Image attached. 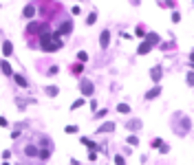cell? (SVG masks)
<instances>
[{"instance_id":"cell-13","label":"cell","mask_w":194,"mask_h":165,"mask_svg":"<svg viewBox=\"0 0 194 165\" xmlns=\"http://www.w3.org/2000/svg\"><path fill=\"white\" fill-rule=\"evenodd\" d=\"M126 128H128L130 132H137V130H141V121H139V119H128Z\"/></svg>"},{"instance_id":"cell-31","label":"cell","mask_w":194,"mask_h":165,"mask_svg":"<svg viewBox=\"0 0 194 165\" xmlns=\"http://www.w3.org/2000/svg\"><path fill=\"white\" fill-rule=\"evenodd\" d=\"M0 128H9V119L7 117H0Z\"/></svg>"},{"instance_id":"cell-9","label":"cell","mask_w":194,"mask_h":165,"mask_svg":"<svg viewBox=\"0 0 194 165\" xmlns=\"http://www.w3.org/2000/svg\"><path fill=\"white\" fill-rule=\"evenodd\" d=\"M152 49H155V46H152V44H148V42L143 40V42L139 44V49H137V55H148Z\"/></svg>"},{"instance_id":"cell-16","label":"cell","mask_w":194,"mask_h":165,"mask_svg":"<svg viewBox=\"0 0 194 165\" xmlns=\"http://www.w3.org/2000/svg\"><path fill=\"white\" fill-rule=\"evenodd\" d=\"M42 27H44L42 22H31V25L27 27V33H40V31H42Z\"/></svg>"},{"instance_id":"cell-24","label":"cell","mask_w":194,"mask_h":165,"mask_svg":"<svg viewBox=\"0 0 194 165\" xmlns=\"http://www.w3.org/2000/svg\"><path fill=\"white\" fill-rule=\"evenodd\" d=\"M77 62H88V53L86 51H77Z\"/></svg>"},{"instance_id":"cell-22","label":"cell","mask_w":194,"mask_h":165,"mask_svg":"<svg viewBox=\"0 0 194 165\" xmlns=\"http://www.w3.org/2000/svg\"><path fill=\"white\" fill-rule=\"evenodd\" d=\"M84 104H86V99H75V101L71 104V110H77V108H82Z\"/></svg>"},{"instance_id":"cell-38","label":"cell","mask_w":194,"mask_h":165,"mask_svg":"<svg viewBox=\"0 0 194 165\" xmlns=\"http://www.w3.org/2000/svg\"><path fill=\"white\" fill-rule=\"evenodd\" d=\"M9 158H11V152H9V150H7V152H2V161H9Z\"/></svg>"},{"instance_id":"cell-3","label":"cell","mask_w":194,"mask_h":165,"mask_svg":"<svg viewBox=\"0 0 194 165\" xmlns=\"http://www.w3.org/2000/svg\"><path fill=\"white\" fill-rule=\"evenodd\" d=\"M161 77H163V66H161V64L152 66V68H150V79H152L155 84H159V82H161Z\"/></svg>"},{"instance_id":"cell-27","label":"cell","mask_w":194,"mask_h":165,"mask_svg":"<svg viewBox=\"0 0 194 165\" xmlns=\"http://www.w3.org/2000/svg\"><path fill=\"white\" fill-rule=\"evenodd\" d=\"M185 84H187V86H192V84H194V73H192V70L185 75Z\"/></svg>"},{"instance_id":"cell-5","label":"cell","mask_w":194,"mask_h":165,"mask_svg":"<svg viewBox=\"0 0 194 165\" xmlns=\"http://www.w3.org/2000/svg\"><path fill=\"white\" fill-rule=\"evenodd\" d=\"M115 121H106V123H102L99 128H97V132L95 134H108V132H115Z\"/></svg>"},{"instance_id":"cell-23","label":"cell","mask_w":194,"mask_h":165,"mask_svg":"<svg viewBox=\"0 0 194 165\" xmlns=\"http://www.w3.org/2000/svg\"><path fill=\"white\" fill-rule=\"evenodd\" d=\"M58 70H60V66H58V64H53V66H48L46 75H48V77H53V75H58Z\"/></svg>"},{"instance_id":"cell-14","label":"cell","mask_w":194,"mask_h":165,"mask_svg":"<svg viewBox=\"0 0 194 165\" xmlns=\"http://www.w3.org/2000/svg\"><path fill=\"white\" fill-rule=\"evenodd\" d=\"M44 95L46 97H58L60 95V88L58 86H44Z\"/></svg>"},{"instance_id":"cell-15","label":"cell","mask_w":194,"mask_h":165,"mask_svg":"<svg viewBox=\"0 0 194 165\" xmlns=\"http://www.w3.org/2000/svg\"><path fill=\"white\" fill-rule=\"evenodd\" d=\"M143 38H146V42H148V44H152V46H157V44L161 42V38H159L157 33H146Z\"/></svg>"},{"instance_id":"cell-4","label":"cell","mask_w":194,"mask_h":165,"mask_svg":"<svg viewBox=\"0 0 194 165\" xmlns=\"http://www.w3.org/2000/svg\"><path fill=\"white\" fill-rule=\"evenodd\" d=\"M22 152H24V156H29V158H35V156H38V143H35V141H33V143H27Z\"/></svg>"},{"instance_id":"cell-33","label":"cell","mask_w":194,"mask_h":165,"mask_svg":"<svg viewBox=\"0 0 194 165\" xmlns=\"http://www.w3.org/2000/svg\"><path fill=\"white\" fill-rule=\"evenodd\" d=\"M135 35H137V38H143V35H146V29H143V27L135 29Z\"/></svg>"},{"instance_id":"cell-10","label":"cell","mask_w":194,"mask_h":165,"mask_svg":"<svg viewBox=\"0 0 194 165\" xmlns=\"http://www.w3.org/2000/svg\"><path fill=\"white\" fill-rule=\"evenodd\" d=\"M51 152H53V150H48V148H38V156H35V158L48 161V158H51Z\"/></svg>"},{"instance_id":"cell-11","label":"cell","mask_w":194,"mask_h":165,"mask_svg":"<svg viewBox=\"0 0 194 165\" xmlns=\"http://www.w3.org/2000/svg\"><path fill=\"white\" fill-rule=\"evenodd\" d=\"M11 77L16 79V84H18L20 88H27V86H29V82H27V77H24V75H20V73H13Z\"/></svg>"},{"instance_id":"cell-25","label":"cell","mask_w":194,"mask_h":165,"mask_svg":"<svg viewBox=\"0 0 194 165\" xmlns=\"http://www.w3.org/2000/svg\"><path fill=\"white\" fill-rule=\"evenodd\" d=\"M128 145H132V148H135V145H139V136L130 134V136H128Z\"/></svg>"},{"instance_id":"cell-17","label":"cell","mask_w":194,"mask_h":165,"mask_svg":"<svg viewBox=\"0 0 194 165\" xmlns=\"http://www.w3.org/2000/svg\"><path fill=\"white\" fill-rule=\"evenodd\" d=\"M11 53H13V44H11L9 40H5V42H2V55H5V57H9Z\"/></svg>"},{"instance_id":"cell-1","label":"cell","mask_w":194,"mask_h":165,"mask_svg":"<svg viewBox=\"0 0 194 165\" xmlns=\"http://www.w3.org/2000/svg\"><path fill=\"white\" fill-rule=\"evenodd\" d=\"M80 92H82L84 97H90L93 92H95V84H93L90 79H82V82H80Z\"/></svg>"},{"instance_id":"cell-7","label":"cell","mask_w":194,"mask_h":165,"mask_svg":"<svg viewBox=\"0 0 194 165\" xmlns=\"http://www.w3.org/2000/svg\"><path fill=\"white\" fill-rule=\"evenodd\" d=\"M58 31H60L62 35H68V33H73V22H71V20H62Z\"/></svg>"},{"instance_id":"cell-6","label":"cell","mask_w":194,"mask_h":165,"mask_svg":"<svg viewBox=\"0 0 194 165\" xmlns=\"http://www.w3.org/2000/svg\"><path fill=\"white\" fill-rule=\"evenodd\" d=\"M99 46H102V49H108V46H110V31L108 29H104L99 33Z\"/></svg>"},{"instance_id":"cell-19","label":"cell","mask_w":194,"mask_h":165,"mask_svg":"<svg viewBox=\"0 0 194 165\" xmlns=\"http://www.w3.org/2000/svg\"><path fill=\"white\" fill-rule=\"evenodd\" d=\"M117 112H121V114H130L132 110H130L128 104H117Z\"/></svg>"},{"instance_id":"cell-32","label":"cell","mask_w":194,"mask_h":165,"mask_svg":"<svg viewBox=\"0 0 194 165\" xmlns=\"http://www.w3.org/2000/svg\"><path fill=\"white\" fill-rule=\"evenodd\" d=\"M82 70H84V64H75V66H73V73H82Z\"/></svg>"},{"instance_id":"cell-12","label":"cell","mask_w":194,"mask_h":165,"mask_svg":"<svg viewBox=\"0 0 194 165\" xmlns=\"http://www.w3.org/2000/svg\"><path fill=\"white\" fill-rule=\"evenodd\" d=\"M0 70H2V73H5L7 77H11V75H13V68H11V64H9L7 60H2V62H0Z\"/></svg>"},{"instance_id":"cell-28","label":"cell","mask_w":194,"mask_h":165,"mask_svg":"<svg viewBox=\"0 0 194 165\" xmlns=\"http://www.w3.org/2000/svg\"><path fill=\"white\" fill-rule=\"evenodd\" d=\"M108 114V110L106 108H102V110H95V117H97V119H102V117H106Z\"/></svg>"},{"instance_id":"cell-29","label":"cell","mask_w":194,"mask_h":165,"mask_svg":"<svg viewBox=\"0 0 194 165\" xmlns=\"http://www.w3.org/2000/svg\"><path fill=\"white\" fill-rule=\"evenodd\" d=\"M159 152H161V154H168V152H170V145H168V143H161V145H159Z\"/></svg>"},{"instance_id":"cell-37","label":"cell","mask_w":194,"mask_h":165,"mask_svg":"<svg viewBox=\"0 0 194 165\" xmlns=\"http://www.w3.org/2000/svg\"><path fill=\"white\" fill-rule=\"evenodd\" d=\"M80 13H82L80 7H73V9H71V16H80Z\"/></svg>"},{"instance_id":"cell-30","label":"cell","mask_w":194,"mask_h":165,"mask_svg":"<svg viewBox=\"0 0 194 165\" xmlns=\"http://www.w3.org/2000/svg\"><path fill=\"white\" fill-rule=\"evenodd\" d=\"M88 161H97V148L95 150H88Z\"/></svg>"},{"instance_id":"cell-39","label":"cell","mask_w":194,"mask_h":165,"mask_svg":"<svg viewBox=\"0 0 194 165\" xmlns=\"http://www.w3.org/2000/svg\"><path fill=\"white\" fill-rule=\"evenodd\" d=\"M124 161H126V158L121 156V154H117V156H115V163H124Z\"/></svg>"},{"instance_id":"cell-26","label":"cell","mask_w":194,"mask_h":165,"mask_svg":"<svg viewBox=\"0 0 194 165\" xmlns=\"http://www.w3.org/2000/svg\"><path fill=\"white\" fill-rule=\"evenodd\" d=\"M64 132H66V134H75V132H80V128H77V126H66Z\"/></svg>"},{"instance_id":"cell-2","label":"cell","mask_w":194,"mask_h":165,"mask_svg":"<svg viewBox=\"0 0 194 165\" xmlns=\"http://www.w3.org/2000/svg\"><path fill=\"white\" fill-rule=\"evenodd\" d=\"M190 128H192V121H190V117H183V119H181V126L177 128L179 136H185V134H190Z\"/></svg>"},{"instance_id":"cell-8","label":"cell","mask_w":194,"mask_h":165,"mask_svg":"<svg viewBox=\"0 0 194 165\" xmlns=\"http://www.w3.org/2000/svg\"><path fill=\"white\" fill-rule=\"evenodd\" d=\"M159 95H161V86H159V84H155V88H152V90L146 92V101H152V99H157Z\"/></svg>"},{"instance_id":"cell-18","label":"cell","mask_w":194,"mask_h":165,"mask_svg":"<svg viewBox=\"0 0 194 165\" xmlns=\"http://www.w3.org/2000/svg\"><path fill=\"white\" fill-rule=\"evenodd\" d=\"M22 16L24 18H33L35 16V5H27V7L22 9Z\"/></svg>"},{"instance_id":"cell-21","label":"cell","mask_w":194,"mask_h":165,"mask_svg":"<svg viewBox=\"0 0 194 165\" xmlns=\"http://www.w3.org/2000/svg\"><path fill=\"white\" fill-rule=\"evenodd\" d=\"M80 141H82V143H84L88 150H95V148H97V143H93V141H90V139H86V136H82Z\"/></svg>"},{"instance_id":"cell-20","label":"cell","mask_w":194,"mask_h":165,"mask_svg":"<svg viewBox=\"0 0 194 165\" xmlns=\"http://www.w3.org/2000/svg\"><path fill=\"white\" fill-rule=\"evenodd\" d=\"M95 22H97V11H90V13L86 16V25L90 27V25H95Z\"/></svg>"},{"instance_id":"cell-34","label":"cell","mask_w":194,"mask_h":165,"mask_svg":"<svg viewBox=\"0 0 194 165\" xmlns=\"http://www.w3.org/2000/svg\"><path fill=\"white\" fill-rule=\"evenodd\" d=\"M20 136H22V132H20V130H18V128H16V130H13V132H11V139H13V141H18V139H20Z\"/></svg>"},{"instance_id":"cell-40","label":"cell","mask_w":194,"mask_h":165,"mask_svg":"<svg viewBox=\"0 0 194 165\" xmlns=\"http://www.w3.org/2000/svg\"><path fill=\"white\" fill-rule=\"evenodd\" d=\"M90 108H93V112L97 110V99H90Z\"/></svg>"},{"instance_id":"cell-36","label":"cell","mask_w":194,"mask_h":165,"mask_svg":"<svg viewBox=\"0 0 194 165\" xmlns=\"http://www.w3.org/2000/svg\"><path fill=\"white\" fill-rule=\"evenodd\" d=\"M172 22H181V13H179V11L172 13Z\"/></svg>"},{"instance_id":"cell-35","label":"cell","mask_w":194,"mask_h":165,"mask_svg":"<svg viewBox=\"0 0 194 165\" xmlns=\"http://www.w3.org/2000/svg\"><path fill=\"white\" fill-rule=\"evenodd\" d=\"M161 143H163V141H161V139H159V136H157V139H152V141H150V145H152V148H159V145H161Z\"/></svg>"}]
</instances>
